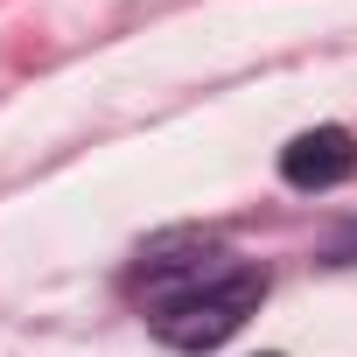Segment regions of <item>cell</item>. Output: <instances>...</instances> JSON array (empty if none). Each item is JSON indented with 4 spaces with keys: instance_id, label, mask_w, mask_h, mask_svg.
I'll list each match as a JSON object with an SVG mask.
<instances>
[{
    "instance_id": "1",
    "label": "cell",
    "mask_w": 357,
    "mask_h": 357,
    "mask_svg": "<svg viewBox=\"0 0 357 357\" xmlns=\"http://www.w3.org/2000/svg\"><path fill=\"white\" fill-rule=\"evenodd\" d=\"M259 301H266V273H252V266H231L225 280H211V287H197V294H183V301H161V315H154V336H161L168 350H190V357H204V350L231 343Z\"/></svg>"
},
{
    "instance_id": "2",
    "label": "cell",
    "mask_w": 357,
    "mask_h": 357,
    "mask_svg": "<svg viewBox=\"0 0 357 357\" xmlns=\"http://www.w3.org/2000/svg\"><path fill=\"white\" fill-rule=\"evenodd\" d=\"M280 175L294 190H336V183L357 175V140L343 126H308L280 147Z\"/></svg>"
}]
</instances>
